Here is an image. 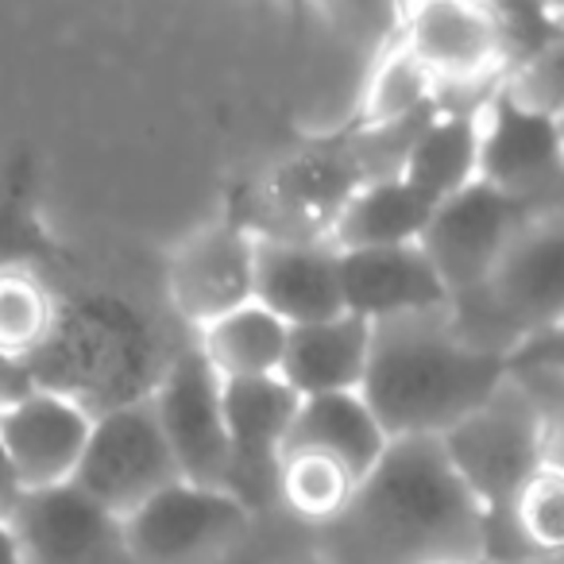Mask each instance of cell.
<instances>
[{
  "label": "cell",
  "mask_w": 564,
  "mask_h": 564,
  "mask_svg": "<svg viewBox=\"0 0 564 564\" xmlns=\"http://www.w3.org/2000/svg\"><path fill=\"white\" fill-rule=\"evenodd\" d=\"M530 220L538 217L522 202L487 186L484 178L441 202L422 236V248L445 282L448 302L484 286Z\"/></svg>",
  "instance_id": "obj_8"
},
{
  "label": "cell",
  "mask_w": 564,
  "mask_h": 564,
  "mask_svg": "<svg viewBox=\"0 0 564 564\" xmlns=\"http://www.w3.org/2000/svg\"><path fill=\"white\" fill-rule=\"evenodd\" d=\"M256 302L291 329L348 314L345 282H340V251L329 240L259 236Z\"/></svg>",
  "instance_id": "obj_13"
},
{
  "label": "cell",
  "mask_w": 564,
  "mask_h": 564,
  "mask_svg": "<svg viewBox=\"0 0 564 564\" xmlns=\"http://www.w3.org/2000/svg\"><path fill=\"white\" fill-rule=\"evenodd\" d=\"M286 345H291V325L279 322L259 302H248V306L197 329V348L225 383L279 379Z\"/></svg>",
  "instance_id": "obj_19"
},
{
  "label": "cell",
  "mask_w": 564,
  "mask_h": 564,
  "mask_svg": "<svg viewBox=\"0 0 564 564\" xmlns=\"http://www.w3.org/2000/svg\"><path fill=\"white\" fill-rule=\"evenodd\" d=\"M178 479L182 471L163 437L151 394L117 402L94 417V433L74 484L105 510H112L120 522Z\"/></svg>",
  "instance_id": "obj_5"
},
{
  "label": "cell",
  "mask_w": 564,
  "mask_h": 564,
  "mask_svg": "<svg viewBox=\"0 0 564 564\" xmlns=\"http://www.w3.org/2000/svg\"><path fill=\"white\" fill-rule=\"evenodd\" d=\"M518 364H549V368H564V325L525 340V345L510 356V368H518Z\"/></svg>",
  "instance_id": "obj_26"
},
{
  "label": "cell",
  "mask_w": 564,
  "mask_h": 564,
  "mask_svg": "<svg viewBox=\"0 0 564 564\" xmlns=\"http://www.w3.org/2000/svg\"><path fill=\"white\" fill-rule=\"evenodd\" d=\"M468 345L510 356L564 325V209L530 220L484 286L448 302Z\"/></svg>",
  "instance_id": "obj_4"
},
{
  "label": "cell",
  "mask_w": 564,
  "mask_h": 564,
  "mask_svg": "<svg viewBox=\"0 0 564 564\" xmlns=\"http://www.w3.org/2000/svg\"><path fill=\"white\" fill-rule=\"evenodd\" d=\"M479 155H484V112L479 117L476 112H437L417 135L402 178L441 205L479 182Z\"/></svg>",
  "instance_id": "obj_20"
},
{
  "label": "cell",
  "mask_w": 564,
  "mask_h": 564,
  "mask_svg": "<svg viewBox=\"0 0 564 564\" xmlns=\"http://www.w3.org/2000/svg\"><path fill=\"white\" fill-rule=\"evenodd\" d=\"M35 376L32 368H24V364H9V360H0V406L12 399H20V394L35 391Z\"/></svg>",
  "instance_id": "obj_28"
},
{
  "label": "cell",
  "mask_w": 564,
  "mask_h": 564,
  "mask_svg": "<svg viewBox=\"0 0 564 564\" xmlns=\"http://www.w3.org/2000/svg\"><path fill=\"white\" fill-rule=\"evenodd\" d=\"M294 564H322V561H317V553H310L306 561H294Z\"/></svg>",
  "instance_id": "obj_30"
},
{
  "label": "cell",
  "mask_w": 564,
  "mask_h": 564,
  "mask_svg": "<svg viewBox=\"0 0 564 564\" xmlns=\"http://www.w3.org/2000/svg\"><path fill=\"white\" fill-rule=\"evenodd\" d=\"M522 533L541 553H564V476L561 471H541L525 491L518 510Z\"/></svg>",
  "instance_id": "obj_25"
},
{
  "label": "cell",
  "mask_w": 564,
  "mask_h": 564,
  "mask_svg": "<svg viewBox=\"0 0 564 564\" xmlns=\"http://www.w3.org/2000/svg\"><path fill=\"white\" fill-rule=\"evenodd\" d=\"M299 410L302 399L282 379L225 383L228 495L256 518L282 502V453Z\"/></svg>",
  "instance_id": "obj_10"
},
{
  "label": "cell",
  "mask_w": 564,
  "mask_h": 564,
  "mask_svg": "<svg viewBox=\"0 0 564 564\" xmlns=\"http://www.w3.org/2000/svg\"><path fill=\"white\" fill-rule=\"evenodd\" d=\"M9 522L24 545L28 564H97L112 549L124 553L120 518L89 499L78 484L28 491Z\"/></svg>",
  "instance_id": "obj_14"
},
{
  "label": "cell",
  "mask_w": 564,
  "mask_h": 564,
  "mask_svg": "<svg viewBox=\"0 0 564 564\" xmlns=\"http://www.w3.org/2000/svg\"><path fill=\"white\" fill-rule=\"evenodd\" d=\"M507 89L518 105L541 112V117H564V32L549 47H541L533 58L518 63L507 74Z\"/></svg>",
  "instance_id": "obj_24"
},
{
  "label": "cell",
  "mask_w": 564,
  "mask_h": 564,
  "mask_svg": "<svg viewBox=\"0 0 564 564\" xmlns=\"http://www.w3.org/2000/svg\"><path fill=\"white\" fill-rule=\"evenodd\" d=\"M151 406L163 425L182 479L228 491V414L225 379L213 371L202 348L186 345L171 356L151 391Z\"/></svg>",
  "instance_id": "obj_7"
},
{
  "label": "cell",
  "mask_w": 564,
  "mask_h": 564,
  "mask_svg": "<svg viewBox=\"0 0 564 564\" xmlns=\"http://www.w3.org/2000/svg\"><path fill=\"white\" fill-rule=\"evenodd\" d=\"M371 360V325L356 314H340L329 322L291 329L286 360L279 379L306 399L325 394H360Z\"/></svg>",
  "instance_id": "obj_16"
},
{
  "label": "cell",
  "mask_w": 564,
  "mask_h": 564,
  "mask_svg": "<svg viewBox=\"0 0 564 564\" xmlns=\"http://www.w3.org/2000/svg\"><path fill=\"white\" fill-rule=\"evenodd\" d=\"M479 178L522 202L533 217L564 209V143L553 117L518 105L502 89L484 112Z\"/></svg>",
  "instance_id": "obj_9"
},
{
  "label": "cell",
  "mask_w": 564,
  "mask_h": 564,
  "mask_svg": "<svg viewBox=\"0 0 564 564\" xmlns=\"http://www.w3.org/2000/svg\"><path fill=\"white\" fill-rule=\"evenodd\" d=\"M510 379L525 402L533 406L541 433V460L545 471H561L564 476V368H549V364H518L510 368Z\"/></svg>",
  "instance_id": "obj_23"
},
{
  "label": "cell",
  "mask_w": 564,
  "mask_h": 564,
  "mask_svg": "<svg viewBox=\"0 0 564 564\" xmlns=\"http://www.w3.org/2000/svg\"><path fill=\"white\" fill-rule=\"evenodd\" d=\"M94 410L70 391L35 387L0 406V445L24 491L74 484L94 433Z\"/></svg>",
  "instance_id": "obj_12"
},
{
  "label": "cell",
  "mask_w": 564,
  "mask_h": 564,
  "mask_svg": "<svg viewBox=\"0 0 564 564\" xmlns=\"http://www.w3.org/2000/svg\"><path fill=\"white\" fill-rule=\"evenodd\" d=\"M425 109H437V82L402 47L399 32H394L391 43L371 63L368 94H364L360 105V124H394V120L417 117Z\"/></svg>",
  "instance_id": "obj_22"
},
{
  "label": "cell",
  "mask_w": 564,
  "mask_h": 564,
  "mask_svg": "<svg viewBox=\"0 0 564 564\" xmlns=\"http://www.w3.org/2000/svg\"><path fill=\"white\" fill-rule=\"evenodd\" d=\"M387 448L391 437L371 414L364 394H325V399L302 402L282 456H317L364 484L387 456Z\"/></svg>",
  "instance_id": "obj_17"
},
{
  "label": "cell",
  "mask_w": 564,
  "mask_h": 564,
  "mask_svg": "<svg viewBox=\"0 0 564 564\" xmlns=\"http://www.w3.org/2000/svg\"><path fill=\"white\" fill-rule=\"evenodd\" d=\"M0 564H28V553L9 518H0Z\"/></svg>",
  "instance_id": "obj_29"
},
{
  "label": "cell",
  "mask_w": 564,
  "mask_h": 564,
  "mask_svg": "<svg viewBox=\"0 0 564 564\" xmlns=\"http://www.w3.org/2000/svg\"><path fill=\"white\" fill-rule=\"evenodd\" d=\"M24 484H20L17 468H12L9 453H4V445H0V518H12L20 507V499H24Z\"/></svg>",
  "instance_id": "obj_27"
},
{
  "label": "cell",
  "mask_w": 564,
  "mask_h": 564,
  "mask_svg": "<svg viewBox=\"0 0 564 564\" xmlns=\"http://www.w3.org/2000/svg\"><path fill=\"white\" fill-rule=\"evenodd\" d=\"M256 525V514L236 495L217 487L171 484L120 522L124 556L135 564H217Z\"/></svg>",
  "instance_id": "obj_6"
},
{
  "label": "cell",
  "mask_w": 564,
  "mask_h": 564,
  "mask_svg": "<svg viewBox=\"0 0 564 564\" xmlns=\"http://www.w3.org/2000/svg\"><path fill=\"white\" fill-rule=\"evenodd\" d=\"M556 124H561V143H564V117H561V120H556Z\"/></svg>",
  "instance_id": "obj_31"
},
{
  "label": "cell",
  "mask_w": 564,
  "mask_h": 564,
  "mask_svg": "<svg viewBox=\"0 0 564 564\" xmlns=\"http://www.w3.org/2000/svg\"><path fill=\"white\" fill-rule=\"evenodd\" d=\"M441 445H445L456 476L464 479L471 499L484 510L487 564L538 556V549L525 541L518 510H522L533 479L545 471V460H541L538 417L514 379H507L487 406H479L456 430H448Z\"/></svg>",
  "instance_id": "obj_3"
},
{
  "label": "cell",
  "mask_w": 564,
  "mask_h": 564,
  "mask_svg": "<svg viewBox=\"0 0 564 564\" xmlns=\"http://www.w3.org/2000/svg\"><path fill=\"white\" fill-rule=\"evenodd\" d=\"M510 379V360L468 345L453 310H425L371 325L364 402L391 441L433 437L471 417Z\"/></svg>",
  "instance_id": "obj_2"
},
{
  "label": "cell",
  "mask_w": 564,
  "mask_h": 564,
  "mask_svg": "<svg viewBox=\"0 0 564 564\" xmlns=\"http://www.w3.org/2000/svg\"><path fill=\"white\" fill-rule=\"evenodd\" d=\"M314 553L322 564H487V525L441 441H391L345 510L314 530Z\"/></svg>",
  "instance_id": "obj_1"
},
{
  "label": "cell",
  "mask_w": 564,
  "mask_h": 564,
  "mask_svg": "<svg viewBox=\"0 0 564 564\" xmlns=\"http://www.w3.org/2000/svg\"><path fill=\"white\" fill-rule=\"evenodd\" d=\"M345 310L368 325L448 306V291L422 243L340 251Z\"/></svg>",
  "instance_id": "obj_15"
},
{
  "label": "cell",
  "mask_w": 564,
  "mask_h": 564,
  "mask_svg": "<svg viewBox=\"0 0 564 564\" xmlns=\"http://www.w3.org/2000/svg\"><path fill=\"white\" fill-rule=\"evenodd\" d=\"M437 202L414 189L406 178L368 182L345 202L329 228V243L337 251L406 248L422 243Z\"/></svg>",
  "instance_id": "obj_18"
},
{
  "label": "cell",
  "mask_w": 564,
  "mask_h": 564,
  "mask_svg": "<svg viewBox=\"0 0 564 564\" xmlns=\"http://www.w3.org/2000/svg\"><path fill=\"white\" fill-rule=\"evenodd\" d=\"M256 243L243 220H209L178 243L166 271V291L194 329L256 302Z\"/></svg>",
  "instance_id": "obj_11"
},
{
  "label": "cell",
  "mask_w": 564,
  "mask_h": 564,
  "mask_svg": "<svg viewBox=\"0 0 564 564\" xmlns=\"http://www.w3.org/2000/svg\"><path fill=\"white\" fill-rule=\"evenodd\" d=\"M58 333V306L28 267L0 263V360L32 364Z\"/></svg>",
  "instance_id": "obj_21"
}]
</instances>
